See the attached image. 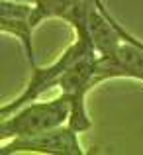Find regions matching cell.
<instances>
[{
    "label": "cell",
    "mask_w": 143,
    "mask_h": 155,
    "mask_svg": "<svg viewBox=\"0 0 143 155\" xmlns=\"http://www.w3.org/2000/svg\"><path fill=\"white\" fill-rule=\"evenodd\" d=\"M14 153H45V155H83L84 149L79 141V132L69 124L57 126L34 136L12 137L2 141L0 155Z\"/></svg>",
    "instance_id": "cell-4"
},
{
    "label": "cell",
    "mask_w": 143,
    "mask_h": 155,
    "mask_svg": "<svg viewBox=\"0 0 143 155\" xmlns=\"http://www.w3.org/2000/svg\"><path fill=\"white\" fill-rule=\"evenodd\" d=\"M79 0H34V14H31V22L37 28L45 20L51 18H61L67 20L69 12L76 6Z\"/></svg>",
    "instance_id": "cell-7"
},
{
    "label": "cell",
    "mask_w": 143,
    "mask_h": 155,
    "mask_svg": "<svg viewBox=\"0 0 143 155\" xmlns=\"http://www.w3.org/2000/svg\"><path fill=\"white\" fill-rule=\"evenodd\" d=\"M31 14H34V2L30 4L16 2V0H0V30L20 39L28 55V61H30V67H34L35 57L31 35H34L35 26L31 22Z\"/></svg>",
    "instance_id": "cell-6"
},
{
    "label": "cell",
    "mask_w": 143,
    "mask_h": 155,
    "mask_svg": "<svg viewBox=\"0 0 143 155\" xmlns=\"http://www.w3.org/2000/svg\"><path fill=\"white\" fill-rule=\"evenodd\" d=\"M96 63L98 53H88L80 57L73 67H69L57 83L61 94L71 100L69 126L75 128L79 134L88 132L92 128V122L86 112V94L92 87H96Z\"/></svg>",
    "instance_id": "cell-3"
},
{
    "label": "cell",
    "mask_w": 143,
    "mask_h": 155,
    "mask_svg": "<svg viewBox=\"0 0 143 155\" xmlns=\"http://www.w3.org/2000/svg\"><path fill=\"white\" fill-rule=\"evenodd\" d=\"M71 118V100L65 94L51 98L47 102H30L10 116L0 118V141H8L12 137L34 136L57 126L69 124Z\"/></svg>",
    "instance_id": "cell-2"
},
{
    "label": "cell",
    "mask_w": 143,
    "mask_h": 155,
    "mask_svg": "<svg viewBox=\"0 0 143 155\" xmlns=\"http://www.w3.org/2000/svg\"><path fill=\"white\" fill-rule=\"evenodd\" d=\"M122 43L112 57H98L96 63V84L106 79H135L143 81V41L132 35L116 18Z\"/></svg>",
    "instance_id": "cell-5"
},
{
    "label": "cell",
    "mask_w": 143,
    "mask_h": 155,
    "mask_svg": "<svg viewBox=\"0 0 143 155\" xmlns=\"http://www.w3.org/2000/svg\"><path fill=\"white\" fill-rule=\"evenodd\" d=\"M65 22L73 26V30H75V34H76V39L63 51V55L57 61H53L51 65H47V67H37V65H34V67H31V77H30V81H28V87L24 88V92L20 96H16L12 102L2 104V108H0V118L10 116V114L16 112L18 108L37 100L45 91L57 87L59 79L63 77V73L67 71L69 67H73L80 57L88 55V53H96V47H94V43H92V38H90L88 28H86V0H79L76 6L69 12Z\"/></svg>",
    "instance_id": "cell-1"
}]
</instances>
